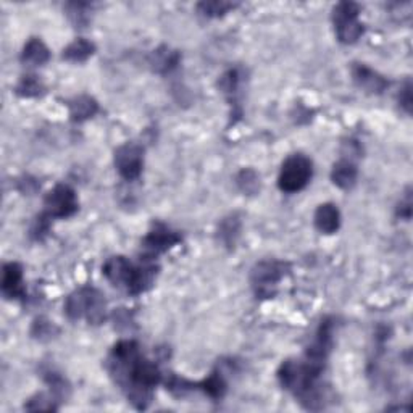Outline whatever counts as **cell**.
<instances>
[{
    "mask_svg": "<svg viewBox=\"0 0 413 413\" xmlns=\"http://www.w3.org/2000/svg\"><path fill=\"white\" fill-rule=\"evenodd\" d=\"M352 77L355 85L370 94H382L389 87V81L381 76L378 71L371 70L363 63H354L352 67Z\"/></svg>",
    "mask_w": 413,
    "mask_h": 413,
    "instance_id": "obj_10",
    "label": "cell"
},
{
    "mask_svg": "<svg viewBox=\"0 0 413 413\" xmlns=\"http://www.w3.org/2000/svg\"><path fill=\"white\" fill-rule=\"evenodd\" d=\"M179 242H181V236L176 231H173L163 223H155L154 228L142 239V250L146 260L155 259L159 254L166 252Z\"/></svg>",
    "mask_w": 413,
    "mask_h": 413,
    "instance_id": "obj_9",
    "label": "cell"
},
{
    "mask_svg": "<svg viewBox=\"0 0 413 413\" xmlns=\"http://www.w3.org/2000/svg\"><path fill=\"white\" fill-rule=\"evenodd\" d=\"M239 230H241V221L236 217H230L225 218L223 223L220 226V239L223 241L226 245H235L236 237L239 236Z\"/></svg>",
    "mask_w": 413,
    "mask_h": 413,
    "instance_id": "obj_21",
    "label": "cell"
},
{
    "mask_svg": "<svg viewBox=\"0 0 413 413\" xmlns=\"http://www.w3.org/2000/svg\"><path fill=\"white\" fill-rule=\"evenodd\" d=\"M50 52L43 41L38 38L29 39L26 45L23 47L21 52V62L28 65V67H43L44 63L49 62Z\"/></svg>",
    "mask_w": 413,
    "mask_h": 413,
    "instance_id": "obj_14",
    "label": "cell"
},
{
    "mask_svg": "<svg viewBox=\"0 0 413 413\" xmlns=\"http://www.w3.org/2000/svg\"><path fill=\"white\" fill-rule=\"evenodd\" d=\"M70 117L73 122L82 123L86 119L92 118L99 112L97 100L91 95H77L73 100H70Z\"/></svg>",
    "mask_w": 413,
    "mask_h": 413,
    "instance_id": "obj_15",
    "label": "cell"
},
{
    "mask_svg": "<svg viewBox=\"0 0 413 413\" xmlns=\"http://www.w3.org/2000/svg\"><path fill=\"white\" fill-rule=\"evenodd\" d=\"M2 292L7 299H26V287L23 284V268L20 263L10 262L4 265Z\"/></svg>",
    "mask_w": 413,
    "mask_h": 413,
    "instance_id": "obj_11",
    "label": "cell"
},
{
    "mask_svg": "<svg viewBox=\"0 0 413 413\" xmlns=\"http://www.w3.org/2000/svg\"><path fill=\"white\" fill-rule=\"evenodd\" d=\"M239 85H241V75H239V70L232 68L228 70L226 73L221 75L220 81H218V87L220 91L225 95H228L231 99L232 95H236L239 91Z\"/></svg>",
    "mask_w": 413,
    "mask_h": 413,
    "instance_id": "obj_20",
    "label": "cell"
},
{
    "mask_svg": "<svg viewBox=\"0 0 413 413\" xmlns=\"http://www.w3.org/2000/svg\"><path fill=\"white\" fill-rule=\"evenodd\" d=\"M333 25L343 44H354L362 38L365 26L360 21V7L355 2H340L333 9Z\"/></svg>",
    "mask_w": 413,
    "mask_h": 413,
    "instance_id": "obj_5",
    "label": "cell"
},
{
    "mask_svg": "<svg viewBox=\"0 0 413 413\" xmlns=\"http://www.w3.org/2000/svg\"><path fill=\"white\" fill-rule=\"evenodd\" d=\"M357 166L352 160H339L331 170V181L340 189H350L357 181Z\"/></svg>",
    "mask_w": 413,
    "mask_h": 413,
    "instance_id": "obj_16",
    "label": "cell"
},
{
    "mask_svg": "<svg viewBox=\"0 0 413 413\" xmlns=\"http://www.w3.org/2000/svg\"><path fill=\"white\" fill-rule=\"evenodd\" d=\"M235 7H236V4H231V2H200L199 5H197V10H199V14H202L203 16L218 18V16H223L225 14H228V11Z\"/></svg>",
    "mask_w": 413,
    "mask_h": 413,
    "instance_id": "obj_22",
    "label": "cell"
},
{
    "mask_svg": "<svg viewBox=\"0 0 413 413\" xmlns=\"http://www.w3.org/2000/svg\"><path fill=\"white\" fill-rule=\"evenodd\" d=\"M102 273L113 286L122 287L131 296H139L152 287L157 277V267L152 263L134 265L127 257L117 255L104 263Z\"/></svg>",
    "mask_w": 413,
    "mask_h": 413,
    "instance_id": "obj_2",
    "label": "cell"
},
{
    "mask_svg": "<svg viewBox=\"0 0 413 413\" xmlns=\"http://www.w3.org/2000/svg\"><path fill=\"white\" fill-rule=\"evenodd\" d=\"M94 52H95V45L91 43V41L80 38L73 41L68 47H65L62 57L71 63H82V62H86L87 58H91Z\"/></svg>",
    "mask_w": 413,
    "mask_h": 413,
    "instance_id": "obj_17",
    "label": "cell"
},
{
    "mask_svg": "<svg viewBox=\"0 0 413 413\" xmlns=\"http://www.w3.org/2000/svg\"><path fill=\"white\" fill-rule=\"evenodd\" d=\"M287 273V263L278 260H263L257 263L250 274L252 287L260 297H272L281 279Z\"/></svg>",
    "mask_w": 413,
    "mask_h": 413,
    "instance_id": "obj_6",
    "label": "cell"
},
{
    "mask_svg": "<svg viewBox=\"0 0 413 413\" xmlns=\"http://www.w3.org/2000/svg\"><path fill=\"white\" fill-rule=\"evenodd\" d=\"M179 62H181V55H179L178 50H173L170 47L161 45L157 50H154V53L149 58V63L154 71H157L160 75L171 73L175 70Z\"/></svg>",
    "mask_w": 413,
    "mask_h": 413,
    "instance_id": "obj_13",
    "label": "cell"
},
{
    "mask_svg": "<svg viewBox=\"0 0 413 413\" xmlns=\"http://www.w3.org/2000/svg\"><path fill=\"white\" fill-rule=\"evenodd\" d=\"M65 313L70 320L86 318L89 325H100L107 320V301L95 287H81L65 301Z\"/></svg>",
    "mask_w": 413,
    "mask_h": 413,
    "instance_id": "obj_3",
    "label": "cell"
},
{
    "mask_svg": "<svg viewBox=\"0 0 413 413\" xmlns=\"http://www.w3.org/2000/svg\"><path fill=\"white\" fill-rule=\"evenodd\" d=\"M399 104L407 113L412 112V85L410 82H405V86L400 89Z\"/></svg>",
    "mask_w": 413,
    "mask_h": 413,
    "instance_id": "obj_27",
    "label": "cell"
},
{
    "mask_svg": "<svg viewBox=\"0 0 413 413\" xmlns=\"http://www.w3.org/2000/svg\"><path fill=\"white\" fill-rule=\"evenodd\" d=\"M397 215L402 220H410L412 218V195L410 191H407V194L404 199H400V203L397 207Z\"/></svg>",
    "mask_w": 413,
    "mask_h": 413,
    "instance_id": "obj_28",
    "label": "cell"
},
{
    "mask_svg": "<svg viewBox=\"0 0 413 413\" xmlns=\"http://www.w3.org/2000/svg\"><path fill=\"white\" fill-rule=\"evenodd\" d=\"M44 91H45V87L43 85V81L34 75L23 76L15 89V92L20 95V97H26V99L39 97V95L44 94Z\"/></svg>",
    "mask_w": 413,
    "mask_h": 413,
    "instance_id": "obj_18",
    "label": "cell"
},
{
    "mask_svg": "<svg viewBox=\"0 0 413 413\" xmlns=\"http://www.w3.org/2000/svg\"><path fill=\"white\" fill-rule=\"evenodd\" d=\"M107 370L129 402L137 410H146L152 402L154 389L161 381V371L144 357L139 344L124 339L113 345L107 358Z\"/></svg>",
    "mask_w": 413,
    "mask_h": 413,
    "instance_id": "obj_1",
    "label": "cell"
},
{
    "mask_svg": "<svg viewBox=\"0 0 413 413\" xmlns=\"http://www.w3.org/2000/svg\"><path fill=\"white\" fill-rule=\"evenodd\" d=\"M58 333V329L55 328L52 321L49 320H44V318H39L34 321L33 329H31V334L36 339H52L55 334Z\"/></svg>",
    "mask_w": 413,
    "mask_h": 413,
    "instance_id": "obj_25",
    "label": "cell"
},
{
    "mask_svg": "<svg viewBox=\"0 0 413 413\" xmlns=\"http://www.w3.org/2000/svg\"><path fill=\"white\" fill-rule=\"evenodd\" d=\"M44 213L53 218H70L77 212L80 202L73 188L68 184H57L44 197Z\"/></svg>",
    "mask_w": 413,
    "mask_h": 413,
    "instance_id": "obj_7",
    "label": "cell"
},
{
    "mask_svg": "<svg viewBox=\"0 0 413 413\" xmlns=\"http://www.w3.org/2000/svg\"><path fill=\"white\" fill-rule=\"evenodd\" d=\"M313 175V163L302 154H294L284 160L278 176V188L287 194L302 191Z\"/></svg>",
    "mask_w": 413,
    "mask_h": 413,
    "instance_id": "obj_4",
    "label": "cell"
},
{
    "mask_svg": "<svg viewBox=\"0 0 413 413\" xmlns=\"http://www.w3.org/2000/svg\"><path fill=\"white\" fill-rule=\"evenodd\" d=\"M115 166L123 179L134 181L142 173L144 149L134 142H127L119 146L115 151Z\"/></svg>",
    "mask_w": 413,
    "mask_h": 413,
    "instance_id": "obj_8",
    "label": "cell"
},
{
    "mask_svg": "<svg viewBox=\"0 0 413 413\" xmlns=\"http://www.w3.org/2000/svg\"><path fill=\"white\" fill-rule=\"evenodd\" d=\"M313 221L316 230L323 232V235H334L340 226V212L338 205H334L331 202L321 203V205L316 208Z\"/></svg>",
    "mask_w": 413,
    "mask_h": 413,
    "instance_id": "obj_12",
    "label": "cell"
},
{
    "mask_svg": "<svg viewBox=\"0 0 413 413\" xmlns=\"http://www.w3.org/2000/svg\"><path fill=\"white\" fill-rule=\"evenodd\" d=\"M236 184L244 194L252 195L260 191V176L254 170L245 168L236 176Z\"/></svg>",
    "mask_w": 413,
    "mask_h": 413,
    "instance_id": "obj_19",
    "label": "cell"
},
{
    "mask_svg": "<svg viewBox=\"0 0 413 413\" xmlns=\"http://www.w3.org/2000/svg\"><path fill=\"white\" fill-rule=\"evenodd\" d=\"M50 220L52 218L49 217V215H45L44 212L34 220V223L31 226V237L34 239V241H43V239L49 235Z\"/></svg>",
    "mask_w": 413,
    "mask_h": 413,
    "instance_id": "obj_26",
    "label": "cell"
},
{
    "mask_svg": "<svg viewBox=\"0 0 413 413\" xmlns=\"http://www.w3.org/2000/svg\"><path fill=\"white\" fill-rule=\"evenodd\" d=\"M44 378L47 381V385L50 386V391H52V396L53 397H67V392H68V382L65 381L62 376L55 371H45L44 373Z\"/></svg>",
    "mask_w": 413,
    "mask_h": 413,
    "instance_id": "obj_23",
    "label": "cell"
},
{
    "mask_svg": "<svg viewBox=\"0 0 413 413\" xmlns=\"http://www.w3.org/2000/svg\"><path fill=\"white\" fill-rule=\"evenodd\" d=\"M25 409L29 412H52L57 410L55 400L53 396H45V394H36L34 397L28 400V404H25Z\"/></svg>",
    "mask_w": 413,
    "mask_h": 413,
    "instance_id": "obj_24",
    "label": "cell"
}]
</instances>
